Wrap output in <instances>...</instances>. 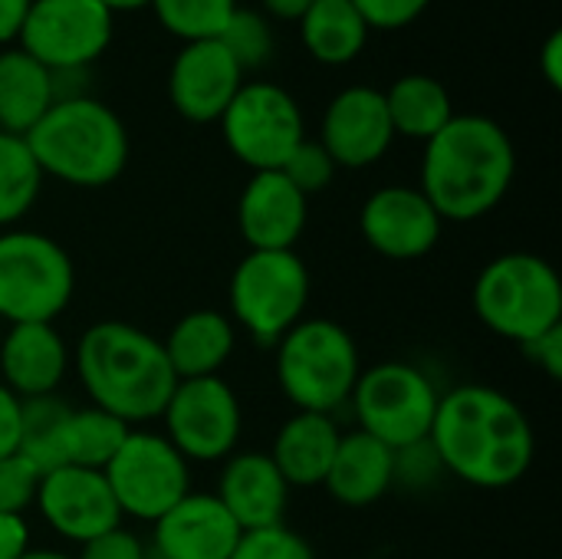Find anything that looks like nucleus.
I'll return each instance as SVG.
<instances>
[{"mask_svg": "<svg viewBox=\"0 0 562 559\" xmlns=\"http://www.w3.org/2000/svg\"><path fill=\"white\" fill-rule=\"evenodd\" d=\"M382 92L395 138L405 135L412 142H428L458 115L445 82L428 72H405Z\"/></svg>", "mask_w": 562, "mask_h": 559, "instance_id": "obj_26", "label": "nucleus"}, {"mask_svg": "<svg viewBox=\"0 0 562 559\" xmlns=\"http://www.w3.org/2000/svg\"><path fill=\"white\" fill-rule=\"evenodd\" d=\"M112 36L115 13L99 0H33L16 46L49 72H86Z\"/></svg>", "mask_w": 562, "mask_h": 559, "instance_id": "obj_13", "label": "nucleus"}, {"mask_svg": "<svg viewBox=\"0 0 562 559\" xmlns=\"http://www.w3.org/2000/svg\"><path fill=\"white\" fill-rule=\"evenodd\" d=\"M310 221V198L283 171H254L237 198V231L247 250H296Z\"/></svg>", "mask_w": 562, "mask_h": 559, "instance_id": "obj_18", "label": "nucleus"}, {"mask_svg": "<svg viewBox=\"0 0 562 559\" xmlns=\"http://www.w3.org/2000/svg\"><path fill=\"white\" fill-rule=\"evenodd\" d=\"M313 7V0H260V13L273 23H300L303 13Z\"/></svg>", "mask_w": 562, "mask_h": 559, "instance_id": "obj_44", "label": "nucleus"}, {"mask_svg": "<svg viewBox=\"0 0 562 559\" xmlns=\"http://www.w3.org/2000/svg\"><path fill=\"white\" fill-rule=\"evenodd\" d=\"M43 178L69 188H105L128 165V128L112 105L82 92L63 96L23 135Z\"/></svg>", "mask_w": 562, "mask_h": 559, "instance_id": "obj_4", "label": "nucleus"}, {"mask_svg": "<svg viewBox=\"0 0 562 559\" xmlns=\"http://www.w3.org/2000/svg\"><path fill=\"white\" fill-rule=\"evenodd\" d=\"M33 547L26 517L0 514V559H20Z\"/></svg>", "mask_w": 562, "mask_h": 559, "instance_id": "obj_41", "label": "nucleus"}, {"mask_svg": "<svg viewBox=\"0 0 562 559\" xmlns=\"http://www.w3.org/2000/svg\"><path fill=\"white\" fill-rule=\"evenodd\" d=\"M283 175H286V181L296 188V191H303L306 198L310 194H319V191H326L329 185H333V178H336V161L329 158V152L316 142V138H303L293 152H290V158L283 161V168H280Z\"/></svg>", "mask_w": 562, "mask_h": 559, "instance_id": "obj_34", "label": "nucleus"}, {"mask_svg": "<svg viewBox=\"0 0 562 559\" xmlns=\"http://www.w3.org/2000/svg\"><path fill=\"white\" fill-rule=\"evenodd\" d=\"M524 349V356L530 359V366H537L547 379H560L562 376V326H553V329H547L543 336H537V339H530V343H524L520 346Z\"/></svg>", "mask_w": 562, "mask_h": 559, "instance_id": "obj_39", "label": "nucleus"}, {"mask_svg": "<svg viewBox=\"0 0 562 559\" xmlns=\"http://www.w3.org/2000/svg\"><path fill=\"white\" fill-rule=\"evenodd\" d=\"M214 497L234 517L240 530H260L283 524L290 504V484L277 471L267 451H234L221 461Z\"/></svg>", "mask_w": 562, "mask_h": 559, "instance_id": "obj_21", "label": "nucleus"}, {"mask_svg": "<svg viewBox=\"0 0 562 559\" xmlns=\"http://www.w3.org/2000/svg\"><path fill=\"white\" fill-rule=\"evenodd\" d=\"M40 468L30 465L20 451L0 458V514L26 517L40 491Z\"/></svg>", "mask_w": 562, "mask_h": 559, "instance_id": "obj_35", "label": "nucleus"}, {"mask_svg": "<svg viewBox=\"0 0 562 559\" xmlns=\"http://www.w3.org/2000/svg\"><path fill=\"white\" fill-rule=\"evenodd\" d=\"M20 559H76L69 557V554H63V550H46V547H30L26 554Z\"/></svg>", "mask_w": 562, "mask_h": 559, "instance_id": "obj_45", "label": "nucleus"}, {"mask_svg": "<svg viewBox=\"0 0 562 559\" xmlns=\"http://www.w3.org/2000/svg\"><path fill=\"white\" fill-rule=\"evenodd\" d=\"M441 214L418 185H385L359 211V231L369 250L385 260H418L441 241Z\"/></svg>", "mask_w": 562, "mask_h": 559, "instance_id": "obj_15", "label": "nucleus"}, {"mask_svg": "<svg viewBox=\"0 0 562 559\" xmlns=\"http://www.w3.org/2000/svg\"><path fill=\"white\" fill-rule=\"evenodd\" d=\"M231 559H316L313 547L286 524L244 530Z\"/></svg>", "mask_w": 562, "mask_h": 559, "instance_id": "obj_33", "label": "nucleus"}, {"mask_svg": "<svg viewBox=\"0 0 562 559\" xmlns=\"http://www.w3.org/2000/svg\"><path fill=\"white\" fill-rule=\"evenodd\" d=\"M105 3L112 13H125V10H138V7H148V0H99Z\"/></svg>", "mask_w": 562, "mask_h": 559, "instance_id": "obj_46", "label": "nucleus"}, {"mask_svg": "<svg viewBox=\"0 0 562 559\" xmlns=\"http://www.w3.org/2000/svg\"><path fill=\"white\" fill-rule=\"evenodd\" d=\"M517 148L501 122L458 112L422 155V194L441 221L471 224L487 217L514 188Z\"/></svg>", "mask_w": 562, "mask_h": 559, "instance_id": "obj_2", "label": "nucleus"}, {"mask_svg": "<svg viewBox=\"0 0 562 559\" xmlns=\"http://www.w3.org/2000/svg\"><path fill=\"white\" fill-rule=\"evenodd\" d=\"M296 26L306 53L323 66H346L359 59L372 33L352 0H313Z\"/></svg>", "mask_w": 562, "mask_h": 559, "instance_id": "obj_27", "label": "nucleus"}, {"mask_svg": "<svg viewBox=\"0 0 562 559\" xmlns=\"http://www.w3.org/2000/svg\"><path fill=\"white\" fill-rule=\"evenodd\" d=\"M56 102L53 72L20 46L0 49V132L26 135Z\"/></svg>", "mask_w": 562, "mask_h": 559, "instance_id": "obj_25", "label": "nucleus"}, {"mask_svg": "<svg viewBox=\"0 0 562 559\" xmlns=\"http://www.w3.org/2000/svg\"><path fill=\"white\" fill-rule=\"evenodd\" d=\"M428 445L445 474L481 491L520 484L537 455V435L524 409L507 392L477 382L441 392Z\"/></svg>", "mask_w": 562, "mask_h": 559, "instance_id": "obj_1", "label": "nucleus"}, {"mask_svg": "<svg viewBox=\"0 0 562 559\" xmlns=\"http://www.w3.org/2000/svg\"><path fill=\"white\" fill-rule=\"evenodd\" d=\"M336 168H369L382 161L395 142V128L385 109V92L375 86H346L339 89L319 122L316 138Z\"/></svg>", "mask_w": 562, "mask_h": 559, "instance_id": "obj_16", "label": "nucleus"}, {"mask_svg": "<svg viewBox=\"0 0 562 559\" xmlns=\"http://www.w3.org/2000/svg\"><path fill=\"white\" fill-rule=\"evenodd\" d=\"M540 72L550 89H562V30H553L540 46Z\"/></svg>", "mask_w": 562, "mask_h": 559, "instance_id": "obj_42", "label": "nucleus"}, {"mask_svg": "<svg viewBox=\"0 0 562 559\" xmlns=\"http://www.w3.org/2000/svg\"><path fill=\"white\" fill-rule=\"evenodd\" d=\"M165 438L188 465L227 461L244 435V409L237 392L221 379H181L158 418Z\"/></svg>", "mask_w": 562, "mask_h": 559, "instance_id": "obj_12", "label": "nucleus"}, {"mask_svg": "<svg viewBox=\"0 0 562 559\" xmlns=\"http://www.w3.org/2000/svg\"><path fill=\"white\" fill-rule=\"evenodd\" d=\"M72 372L89 405L128 428L158 422L178 385L161 339L125 320H99L82 329L72 346Z\"/></svg>", "mask_w": 562, "mask_h": 559, "instance_id": "obj_3", "label": "nucleus"}, {"mask_svg": "<svg viewBox=\"0 0 562 559\" xmlns=\"http://www.w3.org/2000/svg\"><path fill=\"white\" fill-rule=\"evenodd\" d=\"M72 405L63 395H40L20 405V445L16 451L40 468V474L59 468V432L63 418Z\"/></svg>", "mask_w": 562, "mask_h": 559, "instance_id": "obj_30", "label": "nucleus"}, {"mask_svg": "<svg viewBox=\"0 0 562 559\" xmlns=\"http://www.w3.org/2000/svg\"><path fill=\"white\" fill-rule=\"evenodd\" d=\"M217 122L224 145L250 171H280L290 152L306 138L296 96L267 79H244Z\"/></svg>", "mask_w": 562, "mask_h": 559, "instance_id": "obj_10", "label": "nucleus"}, {"mask_svg": "<svg viewBox=\"0 0 562 559\" xmlns=\"http://www.w3.org/2000/svg\"><path fill=\"white\" fill-rule=\"evenodd\" d=\"M438 385L412 362L392 359L359 372L349 395L359 432L389 445L392 451L428 441L438 412Z\"/></svg>", "mask_w": 562, "mask_h": 559, "instance_id": "obj_9", "label": "nucleus"}, {"mask_svg": "<svg viewBox=\"0 0 562 559\" xmlns=\"http://www.w3.org/2000/svg\"><path fill=\"white\" fill-rule=\"evenodd\" d=\"M474 316L507 343H530L562 326V283L550 260L514 250L494 257L471 290Z\"/></svg>", "mask_w": 562, "mask_h": 559, "instance_id": "obj_6", "label": "nucleus"}, {"mask_svg": "<svg viewBox=\"0 0 562 559\" xmlns=\"http://www.w3.org/2000/svg\"><path fill=\"white\" fill-rule=\"evenodd\" d=\"M20 399L0 382V458L13 455L20 445Z\"/></svg>", "mask_w": 562, "mask_h": 559, "instance_id": "obj_40", "label": "nucleus"}, {"mask_svg": "<svg viewBox=\"0 0 562 559\" xmlns=\"http://www.w3.org/2000/svg\"><path fill=\"white\" fill-rule=\"evenodd\" d=\"M217 43L227 49V56L240 66V72H254L263 69L273 59L277 40H273V23L254 10V7H237L234 16L227 20V26L221 30Z\"/></svg>", "mask_w": 562, "mask_h": 559, "instance_id": "obj_32", "label": "nucleus"}, {"mask_svg": "<svg viewBox=\"0 0 562 559\" xmlns=\"http://www.w3.org/2000/svg\"><path fill=\"white\" fill-rule=\"evenodd\" d=\"M30 3H33V0H0V46L16 43Z\"/></svg>", "mask_w": 562, "mask_h": 559, "instance_id": "obj_43", "label": "nucleus"}, {"mask_svg": "<svg viewBox=\"0 0 562 559\" xmlns=\"http://www.w3.org/2000/svg\"><path fill=\"white\" fill-rule=\"evenodd\" d=\"M339 425L336 415H319V412H293L277 438L273 448L267 451L270 461L277 465V471L283 474V481L290 484V491H310V488H323L329 465L336 458L339 448Z\"/></svg>", "mask_w": 562, "mask_h": 559, "instance_id": "obj_22", "label": "nucleus"}, {"mask_svg": "<svg viewBox=\"0 0 562 559\" xmlns=\"http://www.w3.org/2000/svg\"><path fill=\"white\" fill-rule=\"evenodd\" d=\"M102 474L122 517L142 524H155L191 494V465L161 432L148 428H132Z\"/></svg>", "mask_w": 562, "mask_h": 559, "instance_id": "obj_11", "label": "nucleus"}, {"mask_svg": "<svg viewBox=\"0 0 562 559\" xmlns=\"http://www.w3.org/2000/svg\"><path fill=\"white\" fill-rule=\"evenodd\" d=\"M369 30H405L412 26L431 0H352Z\"/></svg>", "mask_w": 562, "mask_h": 559, "instance_id": "obj_37", "label": "nucleus"}, {"mask_svg": "<svg viewBox=\"0 0 562 559\" xmlns=\"http://www.w3.org/2000/svg\"><path fill=\"white\" fill-rule=\"evenodd\" d=\"M310 270L296 250H247L227 283V316L257 346L273 349L310 306Z\"/></svg>", "mask_w": 562, "mask_h": 559, "instance_id": "obj_7", "label": "nucleus"}, {"mask_svg": "<svg viewBox=\"0 0 562 559\" xmlns=\"http://www.w3.org/2000/svg\"><path fill=\"white\" fill-rule=\"evenodd\" d=\"M240 527L207 491H191L151 524V550L165 559H231Z\"/></svg>", "mask_w": 562, "mask_h": 559, "instance_id": "obj_20", "label": "nucleus"}, {"mask_svg": "<svg viewBox=\"0 0 562 559\" xmlns=\"http://www.w3.org/2000/svg\"><path fill=\"white\" fill-rule=\"evenodd\" d=\"M148 557V544L128 530V527H112L99 537H92L89 544L79 547L76 559H145Z\"/></svg>", "mask_w": 562, "mask_h": 559, "instance_id": "obj_38", "label": "nucleus"}, {"mask_svg": "<svg viewBox=\"0 0 562 559\" xmlns=\"http://www.w3.org/2000/svg\"><path fill=\"white\" fill-rule=\"evenodd\" d=\"M128 425L95 405L86 409H69L63 418V432H59V468H92L102 471L115 451L122 448V441L128 438Z\"/></svg>", "mask_w": 562, "mask_h": 559, "instance_id": "obj_28", "label": "nucleus"}, {"mask_svg": "<svg viewBox=\"0 0 562 559\" xmlns=\"http://www.w3.org/2000/svg\"><path fill=\"white\" fill-rule=\"evenodd\" d=\"M43 181L26 138L0 132V231L16 227L36 208Z\"/></svg>", "mask_w": 562, "mask_h": 559, "instance_id": "obj_29", "label": "nucleus"}, {"mask_svg": "<svg viewBox=\"0 0 562 559\" xmlns=\"http://www.w3.org/2000/svg\"><path fill=\"white\" fill-rule=\"evenodd\" d=\"M323 488L342 507H372L395 488V451L356 428L339 438Z\"/></svg>", "mask_w": 562, "mask_h": 559, "instance_id": "obj_23", "label": "nucleus"}, {"mask_svg": "<svg viewBox=\"0 0 562 559\" xmlns=\"http://www.w3.org/2000/svg\"><path fill=\"white\" fill-rule=\"evenodd\" d=\"M277 385L293 412L336 415L349 405L362 359L352 333L326 316H303L277 346Z\"/></svg>", "mask_w": 562, "mask_h": 559, "instance_id": "obj_5", "label": "nucleus"}, {"mask_svg": "<svg viewBox=\"0 0 562 559\" xmlns=\"http://www.w3.org/2000/svg\"><path fill=\"white\" fill-rule=\"evenodd\" d=\"M148 7L161 23V30H168L181 43H194V40H217L240 3L237 0H148Z\"/></svg>", "mask_w": 562, "mask_h": 559, "instance_id": "obj_31", "label": "nucleus"}, {"mask_svg": "<svg viewBox=\"0 0 562 559\" xmlns=\"http://www.w3.org/2000/svg\"><path fill=\"white\" fill-rule=\"evenodd\" d=\"M441 474H445V468H441V461H438V455H435V448L428 441L395 451V484L422 491V488L438 484Z\"/></svg>", "mask_w": 562, "mask_h": 559, "instance_id": "obj_36", "label": "nucleus"}, {"mask_svg": "<svg viewBox=\"0 0 562 559\" xmlns=\"http://www.w3.org/2000/svg\"><path fill=\"white\" fill-rule=\"evenodd\" d=\"M40 521L66 544H89L92 537L122 524V511L109 491L102 471L92 468H53L40 478L33 501Z\"/></svg>", "mask_w": 562, "mask_h": 559, "instance_id": "obj_14", "label": "nucleus"}, {"mask_svg": "<svg viewBox=\"0 0 562 559\" xmlns=\"http://www.w3.org/2000/svg\"><path fill=\"white\" fill-rule=\"evenodd\" d=\"M76 297V267L59 241L40 231H0V320L56 323Z\"/></svg>", "mask_w": 562, "mask_h": 559, "instance_id": "obj_8", "label": "nucleus"}, {"mask_svg": "<svg viewBox=\"0 0 562 559\" xmlns=\"http://www.w3.org/2000/svg\"><path fill=\"white\" fill-rule=\"evenodd\" d=\"M240 86V66L217 40L184 43L168 66V99L175 112L194 125L217 122Z\"/></svg>", "mask_w": 562, "mask_h": 559, "instance_id": "obj_17", "label": "nucleus"}, {"mask_svg": "<svg viewBox=\"0 0 562 559\" xmlns=\"http://www.w3.org/2000/svg\"><path fill=\"white\" fill-rule=\"evenodd\" d=\"M175 379H211L237 349V326L224 310H191L161 339Z\"/></svg>", "mask_w": 562, "mask_h": 559, "instance_id": "obj_24", "label": "nucleus"}, {"mask_svg": "<svg viewBox=\"0 0 562 559\" xmlns=\"http://www.w3.org/2000/svg\"><path fill=\"white\" fill-rule=\"evenodd\" d=\"M72 372V349L56 323H16L0 339V382L20 399L56 395Z\"/></svg>", "mask_w": 562, "mask_h": 559, "instance_id": "obj_19", "label": "nucleus"}]
</instances>
